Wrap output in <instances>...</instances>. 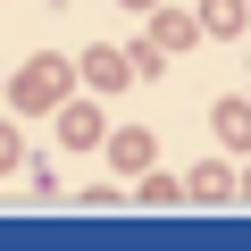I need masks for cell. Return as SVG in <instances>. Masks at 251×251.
<instances>
[]
</instances>
